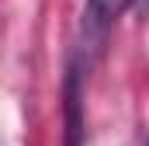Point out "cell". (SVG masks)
I'll return each mask as SVG.
<instances>
[{
	"label": "cell",
	"mask_w": 149,
	"mask_h": 146,
	"mask_svg": "<svg viewBox=\"0 0 149 146\" xmlns=\"http://www.w3.org/2000/svg\"><path fill=\"white\" fill-rule=\"evenodd\" d=\"M128 4H135V0H87V7H83V35L90 42H101L104 32L121 18V11Z\"/></svg>",
	"instance_id": "obj_1"
},
{
	"label": "cell",
	"mask_w": 149,
	"mask_h": 146,
	"mask_svg": "<svg viewBox=\"0 0 149 146\" xmlns=\"http://www.w3.org/2000/svg\"><path fill=\"white\" fill-rule=\"evenodd\" d=\"M83 136V115H80V66H70L66 77V146H80Z\"/></svg>",
	"instance_id": "obj_2"
},
{
	"label": "cell",
	"mask_w": 149,
	"mask_h": 146,
	"mask_svg": "<svg viewBox=\"0 0 149 146\" xmlns=\"http://www.w3.org/2000/svg\"><path fill=\"white\" fill-rule=\"evenodd\" d=\"M139 4V11H149V0H135Z\"/></svg>",
	"instance_id": "obj_3"
}]
</instances>
